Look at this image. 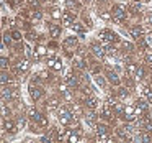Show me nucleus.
Wrapping results in <instances>:
<instances>
[{
	"instance_id": "36",
	"label": "nucleus",
	"mask_w": 152,
	"mask_h": 143,
	"mask_svg": "<svg viewBox=\"0 0 152 143\" xmlns=\"http://www.w3.org/2000/svg\"><path fill=\"white\" fill-rule=\"evenodd\" d=\"M17 2H23V0H17Z\"/></svg>"
},
{
	"instance_id": "4",
	"label": "nucleus",
	"mask_w": 152,
	"mask_h": 143,
	"mask_svg": "<svg viewBox=\"0 0 152 143\" xmlns=\"http://www.w3.org/2000/svg\"><path fill=\"white\" fill-rule=\"evenodd\" d=\"M61 23L64 25V27H67V28H72V17H70V13H67V12H64V15H62V18H61Z\"/></svg>"
},
{
	"instance_id": "14",
	"label": "nucleus",
	"mask_w": 152,
	"mask_h": 143,
	"mask_svg": "<svg viewBox=\"0 0 152 143\" xmlns=\"http://www.w3.org/2000/svg\"><path fill=\"white\" fill-rule=\"evenodd\" d=\"M5 128H7L8 132H12V133H15V132H17V127H15L12 122H7V123H5Z\"/></svg>"
},
{
	"instance_id": "17",
	"label": "nucleus",
	"mask_w": 152,
	"mask_h": 143,
	"mask_svg": "<svg viewBox=\"0 0 152 143\" xmlns=\"http://www.w3.org/2000/svg\"><path fill=\"white\" fill-rule=\"evenodd\" d=\"M67 140H69L70 143H77V142H80V138H79V136H77V135H74V133H70V132H69V138H67Z\"/></svg>"
},
{
	"instance_id": "6",
	"label": "nucleus",
	"mask_w": 152,
	"mask_h": 143,
	"mask_svg": "<svg viewBox=\"0 0 152 143\" xmlns=\"http://www.w3.org/2000/svg\"><path fill=\"white\" fill-rule=\"evenodd\" d=\"M92 51L96 58H105V48L103 46H98V44H93L92 46Z\"/></svg>"
},
{
	"instance_id": "22",
	"label": "nucleus",
	"mask_w": 152,
	"mask_h": 143,
	"mask_svg": "<svg viewBox=\"0 0 152 143\" xmlns=\"http://www.w3.org/2000/svg\"><path fill=\"white\" fill-rule=\"evenodd\" d=\"M28 67H30L28 61H23V63H20V66H18V71H26Z\"/></svg>"
},
{
	"instance_id": "21",
	"label": "nucleus",
	"mask_w": 152,
	"mask_h": 143,
	"mask_svg": "<svg viewBox=\"0 0 152 143\" xmlns=\"http://www.w3.org/2000/svg\"><path fill=\"white\" fill-rule=\"evenodd\" d=\"M36 53L39 54V56H44V54L48 53V50H46L44 46H38V48H36Z\"/></svg>"
},
{
	"instance_id": "25",
	"label": "nucleus",
	"mask_w": 152,
	"mask_h": 143,
	"mask_svg": "<svg viewBox=\"0 0 152 143\" xmlns=\"http://www.w3.org/2000/svg\"><path fill=\"white\" fill-rule=\"evenodd\" d=\"M87 105H88L90 109H95V105H96V100H95V99H88V100H87Z\"/></svg>"
},
{
	"instance_id": "35",
	"label": "nucleus",
	"mask_w": 152,
	"mask_h": 143,
	"mask_svg": "<svg viewBox=\"0 0 152 143\" xmlns=\"http://www.w3.org/2000/svg\"><path fill=\"white\" fill-rule=\"evenodd\" d=\"M83 4H90V2H92V0H82Z\"/></svg>"
},
{
	"instance_id": "16",
	"label": "nucleus",
	"mask_w": 152,
	"mask_h": 143,
	"mask_svg": "<svg viewBox=\"0 0 152 143\" xmlns=\"http://www.w3.org/2000/svg\"><path fill=\"white\" fill-rule=\"evenodd\" d=\"M145 61L152 66V50H145Z\"/></svg>"
},
{
	"instance_id": "28",
	"label": "nucleus",
	"mask_w": 152,
	"mask_h": 143,
	"mask_svg": "<svg viewBox=\"0 0 152 143\" xmlns=\"http://www.w3.org/2000/svg\"><path fill=\"white\" fill-rule=\"evenodd\" d=\"M38 123H39L41 127H48V119H46V117H41V120Z\"/></svg>"
},
{
	"instance_id": "26",
	"label": "nucleus",
	"mask_w": 152,
	"mask_h": 143,
	"mask_svg": "<svg viewBox=\"0 0 152 143\" xmlns=\"http://www.w3.org/2000/svg\"><path fill=\"white\" fill-rule=\"evenodd\" d=\"M12 38H13L15 41L21 40V33H20V31H13V33H12Z\"/></svg>"
},
{
	"instance_id": "3",
	"label": "nucleus",
	"mask_w": 152,
	"mask_h": 143,
	"mask_svg": "<svg viewBox=\"0 0 152 143\" xmlns=\"http://www.w3.org/2000/svg\"><path fill=\"white\" fill-rule=\"evenodd\" d=\"M30 96L33 100H38L41 96H43V90L39 89V87H34V86H30Z\"/></svg>"
},
{
	"instance_id": "30",
	"label": "nucleus",
	"mask_w": 152,
	"mask_h": 143,
	"mask_svg": "<svg viewBox=\"0 0 152 143\" xmlns=\"http://www.w3.org/2000/svg\"><path fill=\"white\" fill-rule=\"evenodd\" d=\"M5 67H7V58L2 56V69H5Z\"/></svg>"
},
{
	"instance_id": "15",
	"label": "nucleus",
	"mask_w": 152,
	"mask_h": 143,
	"mask_svg": "<svg viewBox=\"0 0 152 143\" xmlns=\"http://www.w3.org/2000/svg\"><path fill=\"white\" fill-rule=\"evenodd\" d=\"M96 132H98V135H106L108 130H106L105 125H98V127H96Z\"/></svg>"
},
{
	"instance_id": "5",
	"label": "nucleus",
	"mask_w": 152,
	"mask_h": 143,
	"mask_svg": "<svg viewBox=\"0 0 152 143\" xmlns=\"http://www.w3.org/2000/svg\"><path fill=\"white\" fill-rule=\"evenodd\" d=\"M49 33H51V38H57L61 35V25L51 23L49 25Z\"/></svg>"
},
{
	"instance_id": "32",
	"label": "nucleus",
	"mask_w": 152,
	"mask_h": 143,
	"mask_svg": "<svg viewBox=\"0 0 152 143\" xmlns=\"http://www.w3.org/2000/svg\"><path fill=\"white\" fill-rule=\"evenodd\" d=\"M31 7H38V0H28Z\"/></svg>"
},
{
	"instance_id": "7",
	"label": "nucleus",
	"mask_w": 152,
	"mask_h": 143,
	"mask_svg": "<svg viewBox=\"0 0 152 143\" xmlns=\"http://www.w3.org/2000/svg\"><path fill=\"white\" fill-rule=\"evenodd\" d=\"M77 46V40L75 38H67L66 41H64V48H66V50H72V48H75Z\"/></svg>"
},
{
	"instance_id": "13",
	"label": "nucleus",
	"mask_w": 152,
	"mask_h": 143,
	"mask_svg": "<svg viewBox=\"0 0 152 143\" xmlns=\"http://www.w3.org/2000/svg\"><path fill=\"white\" fill-rule=\"evenodd\" d=\"M62 12H61V10H57V8H54V10L53 12H51V17H53L54 18V20H61V18H62Z\"/></svg>"
},
{
	"instance_id": "11",
	"label": "nucleus",
	"mask_w": 152,
	"mask_h": 143,
	"mask_svg": "<svg viewBox=\"0 0 152 143\" xmlns=\"http://www.w3.org/2000/svg\"><path fill=\"white\" fill-rule=\"evenodd\" d=\"M126 69H128V73L131 74L132 77L136 76V73H137V66L136 64H132V63H129V64H126Z\"/></svg>"
},
{
	"instance_id": "2",
	"label": "nucleus",
	"mask_w": 152,
	"mask_h": 143,
	"mask_svg": "<svg viewBox=\"0 0 152 143\" xmlns=\"http://www.w3.org/2000/svg\"><path fill=\"white\" fill-rule=\"evenodd\" d=\"M57 113H59V122L62 123V125H69L70 119L74 117L72 113H70L67 109H64V107H61V109L57 110Z\"/></svg>"
},
{
	"instance_id": "8",
	"label": "nucleus",
	"mask_w": 152,
	"mask_h": 143,
	"mask_svg": "<svg viewBox=\"0 0 152 143\" xmlns=\"http://www.w3.org/2000/svg\"><path fill=\"white\" fill-rule=\"evenodd\" d=\"M106 77H108V81H110L111 84H115V86H118V84L121 82V81L118 79V74H116V73H111V71L106 74Z\"/></svg>"
},
{
	"instance_id": "31",
	"label": "nucleus",
	"mask_w": 152,
	"mask_h": 143,
	"mask_svg": "<svg viewBox=\"0 0 152 143\" xmlns=\"http://www.w3.org/2000/svg\"><path fill=\"white\" fill-rule=\"evenodd\" d=\"M59 90H61V92H67V86H66V84H61Z\"/></svg>"
},
{
	"instance_id": "19",
	"label": "nucleus",
	"mask_w": 152,
	"mask_h": 143,
	"mask_svg": "<svg viewBox=\"0 0 152 143\" xmlns=\"http://www.w3.org/2000/svg\"><path fill=\"white\" fill-rule=\"evenodd\" d=\"M53 69H54V71H61V69H62V61H61V59H56Z\"/></svg>"
},
{
	"instance_id": "12",
	"label": "nucleus",
	"mask_w": 152,
	"mask_h": 143,
	"mask_svg": "<svg viewBox=\"0 0 152 143\" xmlns=\"http://www.w3.org/2000/svg\"><path fill=\"white\" fill-rule=\"evenodd\" d=\"M131 35H132L134 38H141V36H142V28H141V27L131 28Z\"/></svg>"
},
{
	"instance_id": "9",
	"label": "nucleus",
	"mask_w": 152,
	"mask_h": 143,
	"mask_svg": "<svg viewBox=\"0 0 152 143\" xmlns=\"http://www.w3.org/2000/svg\"><path fill=\"white\" fill-rule=\"evenodd\" d=\"M28 113H30V119H31V120H34V122H39V120H41V117H43L39 112H36V110H34L33 107H31V109L28 110Z\"/></svg>"
},
{
	"instance_id": "33",
	"label": "nucleus",
	"mask_w": 152,
	"mask_h": 143,
	"mask_svg": "<svg viewBox=\"0 0 152 143\" xmlns=\"http://www.w3.org/2000/svg\"><path fill=\"white\" fill-rule=\"evenodd\" d=\"M147 21L152 25V12H149V13H147Z\"/></svg>"
},
{
	"instance_id": "29",
	"label": "nucleus",
	"mask_w": 152,
	"mask_h": 143,
	"mask_svg": "<svg viewBox=\"0 0 152 143\" xmlns=\"http://www.w3.org/2000/svg\"><path fill=\"white\" fill-rule=\"evenodd\" d=\"M54 63H56V58H51V59H48V67H51V69H53Z\"/></svg>"
},
{
	"instance_id": "27",
	"label": "nucleus",
	"mask_w": 152,
	"mask_h": 143,
	"mask_svg": "<svg viewBox=\"0 0 152 143\" xmlns=\"http://www.w3.org/2000/svg\"><path fill=\"white\" fill-rule=\"evenodd\" d=\"M67 7H70V8H79V4H75V2H72V0H67Z\"/></svg>"
},
{
	"instance_id": "20",
	"label": "nucleus",
	"mask_w": 152,
	"mask_h": 143,
	"mask_svg": "<svg viewBox=\"0 0 152 143\" xmlns=\"http://www.w3.org/2000/svg\"><path fill=\"white\" fill-rule=\"evenodd\" d=\"M95 82L98 84L100 87H105V79H103L102 76H95Z\"/></svg>"
},
{
	"instance_id": "23",
	"label": "nucleus",
	"mask_w": 152,
	"mask_h": 143,
	"mask_svg": "<svg viewBox=\"0 0 152 143\" xmlns=\"http://www.w3.org/2000/svg\"><path fill=\"white\" fill-rule=\"evenodd\" d=\"M144 96L147 97L149 102H152V90H151V89H145V90H144Z\"/></svg>"
},
{
	"instance_id": "10",
	"label": "nucleus",
	"mask_w": 152,
	"mask_h": 143,
	"mask_svg": "<svg viewBox=\"0 0 152 143\" xmlns=\"http://www.w3.org/2000/svg\"><path fill=\"white\" fill-rule=\"evenodd\" d=\"M72 31L74 33H79L80 36H83V25L82 23H74L72 25Z\"/></svg>"
},
{
	"instance_id": "18",
	"label": "nucleus",
	"mask_w": 152,
	"mask_h": 143,
	"mask_svg": "<svg viewBox=\"0 0 152 143\" xmlns=\"http://www.w3.org/2000/svg\"><path fill=\"white\" fill-rule=\"evenodd\" d=\"M66 81H67V84H69V86H77V81L72 77V74H67V79Z\"/></svg>"
},
{
	"instance_id": "1",
	"label": "nucleus",
	"mask_w": 152,
	"mask_h": 143,
	"mask_svg": "<svg viewBox=\"0 0 152 143\" xmlns=\"http://www.w3.org/2000/svg\"><path fill=\"white\" fill-rule=\"evenodd\" d=\"M111 15H113V21H116V23H123L126 18V7L123 4H118L113 7L111 10Z\"/></svg>"
},
{
	"instance_id": "34",
	"label": "nucleus",
	"mask_w": 152,
	"mask_h": 143,
	"mask_svg": "<svg viewBox=\"0 0 152 143\" xmlns=\"http://www.w3.org/2000/svg\"><path fill=\"white\" fill-rule=\"evenodd\" d=\"M10 44V36H8V35H5V44Z\"/></svg>"
},
{
	"instance_id": "37",
	"label": "nucleus",
	"mask_w": 152,
	"mask_h": 143,
	"mask_svg": "<svg viewBox=\"0 0 152 143\" xmlns=\"http://www.w3.org/2000/svg\"><path fill=\"white\" fill-rule=\"evenodd\" d=\"M41 2H48V0H41Z\"/></svg>"
},
{
	"instance_id": "24",
	"label": "nucleus",
	"mask_w": 152,
	"mask_h": 143,
	"mask_svg": "<svg viewBox=\"0 0 152 143\" xmlns=\"http://www.w3.org/2000/svg\"><path fill=\"white\" fill-rule=\"evenodd\" d=\"M100 17H102L103 20H110V18H113V15H110L108 12H102V13H100Z\"/></svg>"
}]
</instances>
